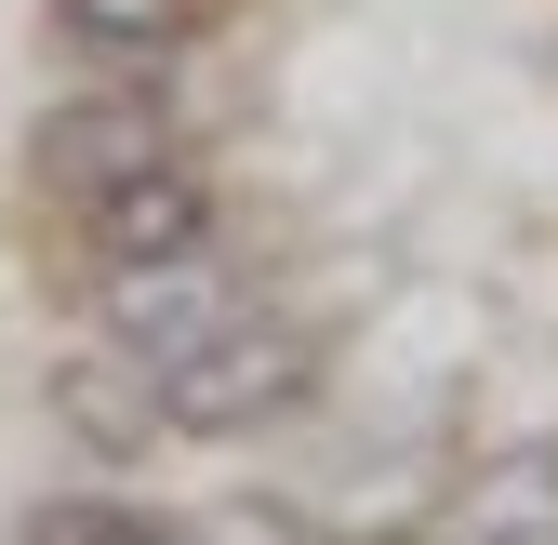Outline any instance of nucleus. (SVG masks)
<instances>
[{
    "mask_svg": "<svg viewBox=\"0 0 558 545\" xmlns=\"http://www.w3.org/2000/svg\"><path fill=\"white\" fill-rule=\"evenodd\" d=\"M306 373H319V347L293 319H227V332H199V347L160 373V426H186V439H253V426H279L306 399Z\"/></svg>",
    "mask_w": 558,
    "mask_h": 545,
    "instance_id": "nucleus-1",
    "label": "nucleus"
},
{
    "mask_svg": "<svg viewBox=\"0 0 558 545\" xmlns=\"http://www.w3.org/2000/svg\"><path fill=\"white\" fill-rule=\"evenodd\" d=\"M107 347L120 360H147V373H173L199 332H227L240 319V293L214 280V253H173V266H107Z\"/></svg>",
    "mask_w": 558,
    "mask_h": 545,
    "instance_id": "nucleus-2",
    "label": "nucleus"
},
{
    "mask_svg": "<svg viewBox=\"0 0 558 545\" xmlns=\"http://www.w3.org/2000/svg\"><path fill=\"white\" fill-rule=\"evenodd\" d=\"M81 214H94V253H107V266H173V253H214V186H199L186 160H160V173H133V186L81 199Z\"/></svg>",
    "mask_w": 558,
    "mask_h": 545,
    "instance_id": "nucleus-3",
    "label": "nucleus"
},
{
    "mask_svg": "<svg viewBox=\"0 0 558 545\" xmlns=\"http://www.w3.org/2000/svg\"><path fill=\"white\" fill-rule=\"evenodd\" d=\"M160 160H173L160 107H66V120H40V186H66V199H107V186L160 173Z\"/></svg>",
    "mask_w": 558,
    "mask_h": 545,
    "instance_id": "nucleus-4",
    "label": "nucleus"
},
{
    "mask_svg": "<svg viewBox=\"0 0 558 545\" xmlns=\"http://www.w3.org/2000/svg\"><path fill=\"white\" fill-rule=\"evenodd\" d=\"M53 413H66V426H81L94 452H147V426H160V373L107 347V360H81V373H66V386H53Z\"/></svg>",
    "mask_w": 558,
    "mask_h": 545,
    "instance_id": "nucleus-5",
    "label": "nucleus"
},
{
    "mask_svg": "<svg viewBox=\"0 0 558 545\" xmlns=\"http://www.w3.org/2000/svg\"><path fill=\"white\" fill-rule=\"evenodd\" d=\"M452 545H558V452H519L465 493V532Z\"/></svg>",
    "mask_w": 558,
    "mask_h": 545,
    "instance_id": "nucleus-6",
    "label": "nucleus"
},
{
    "mask_svg": "<svg viewBox=\"0 0 558 545\" xmlns=\"http://www.w3.org/2000/svg\"><path fill=\"white\" fill-rule=\"evenodd\" d=\"M53 27L81 40V53H120V66H147L199 27V0H53Z\"/></svg>",
    "mask_w": 558,
    "mask_h": 545,
    "instance_id": "nucleus-7",
    "label": "nucleus"
},
{
    "mask_svg": "<svg viewBox=\"0 0 558 545\" xmlns=\"http://www.w3.org/2000/svg\"><path fill=\"white\" fill-rule=\"evenodd\" d=\"M40 545H173V532H133V519H27Z\"/></svg>",
    "mask_w": 558,
    "mask_h": 545,
    "instance_id": "nucleus-8",
    "label": "nucleus"
}]
</instances>
